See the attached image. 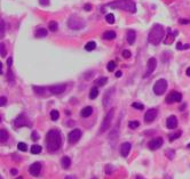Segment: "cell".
I'll return each instance as SVG.
<instances>
[{"label": "cell", "mask_w": 190, "mask_h": 179, "mask_svg": "<svg viewBox=\"0 0 190 179\" xmlns=\"http://www.w3.org/2000/svg\"><path fill=\"white\" fill-rule=\"evenodd\" d=\"M106 21L108 22L109 24H113L115 23V16H113V14L106 15Z\"/></svg>", "instance_id": "obj_31"}, {"label": "cell", "mask_w": 190, "mask_h": 179, "mask_svg": "<svg viewBox=\"0 0 190 179\" xmlns=\"http://www.w3.org/2000/svg\"><path fill=\"white\" fill-rule=\"evenodd\" d=\"M92 113H93V109H92L91 106H87V107H85V109H82V110L80 115H82V118H88V116L92 115Z\"/></svg>", "instance_id": "obj_20"}, {"label": "cell", "mask_w": 190, "mask_h": 179, "mask_svg": "<svg viewBox=\"0 0 190 179\" xmlns=\"http://www.w3.org/2000/svg\"><path fill=\"white\" fill-rule=\"evenodd\" d=\"M157 114H158L157 109H150V110L147 111L146 114H144V121H146V123H151L156 119Z\"/></svg>", "instance_id": "obj_13"}, {"label": "cell", "mask_w": 190, "mask_h": 179, "mask_svg": "<svg viewBox=\"0 0 190 179\" xmlns=\"http://www.w3.org/2000/svg\"><path fill=\"white\" fill-rule=\"evenodd\" d=\"M174 154H175V152L174 151H171V150L166 151V155L168 156V159H173V157H174Z\"/></svg>", "instance_id": "obj_40"}, {"label": "cell", "mask_w": 190, "mask_h": 179, "mask_svg": "<svg viewBox=\"0 0 190 179\" xmlns=\"http://www.w3.org/2000/svg\"><path fill=\"white\" fill-rule=\"evenodd\" d=\"M0 50H1V57H6V47L4 42L0 43Z\"/></svg>", "instance_id": "obj_36"}, {"label": "cell", "mask_w": 190, "mask_h": 179, "mask_svg": "<svg viewBox=\"0 0 190 179\" xmlns=\"http://www.w3.org/2000/svg\"><path fill=\"white\" fill-rule=\"evenodd\" d=\"M6 103H7V99H6V97H0V106H5L6 105Z\"/></svg>", "instance_id": "obj_43"}, {"label": "cell", "mask_w": 190, "mask_h": 179, "mask_svg": "<svg viewBox=\"0 0 190 179\" xmlns=\"http://www.w3.org/2000/svg\"><path fill=\"white\" fill-rule=\"evenodd\" d=\"M7 65H8V69H9L11 65H12V57H9V59L7 61Z\"/></svg>", "instance_id": "obj_49"}, {"label": "cell", "mask_w": 190, "mask_h": 179, "mask_svg": "<svg viewBox=\"0 0 190 179\" xmlns=\"http://www.w3.org/2000/svg\"><path fill=\"white\" fill-rule=\"evenodd\" d=\"M166 89H167V82H166L165 79H159L153 84V93L156 95H158V96L163 95Z\"/></svg>", "instance_id": "obj_6"}, {"label": "cell", "mask_w": 190, "mask_h": 179, "mask_svg": "<svg viewBox=\"0 0 190 179\" xmlns=\"http://www.w3.org/2000/svg\"><path fill=\"white\" fill-rule=\"evenodd\" d=\"M97 96H99V89L96 87H93L91 89V91H89V98L91 99H95Z\"/></svg>", "instance_id": "obj_27"}, {"label": "cell", "mask_w": 190, "mask_h": 179, "mask_svg": "<svg viewBox=\"0 0 190 179\" xmlns=\"http://www.w3.org/2000/svg\"><path fill=\"white\" fill-rule=\"evenodd\" d=\"M7 139H8V132L5 129H1L0 130V141L1 143H6Z\"/></svg>", "instance_id": "obj_24"}, {"label": "cell", "mask_w": 190, "mask_h": 179, "mask_svg": "<svg viewBox=\"0 0 190 179\" xmlns=\"http://www.w3.org/2000/svg\"><path fill=\"white\" fill-rule=\"evenodd\" d=\"M113 115H115V109H111V110L107 113V115L104 116V119H103V121H102L101 128H100V132H101V134L104 132V131H107L109 128H110L111 122H112V119H113Z\"/></svg>", "instance_id": "obj_5"}, {"label": "cell", "mask_w": 190, "mask_h": 179, "mask_svg": "<svg viewBox=\"0 0 190 179\" xmlns=\"http://www.w3.org/2000/svg\"><path fill=\"white\" fill-rule=\"evenodd\" d=\"M12 173H13V175H16V173H17V170L13 169V170H12Z\"/></svg>", "instance_id": "obj_52"}, {"label": "cell", "mask_w": 190, "mask_h": 179, "mask_svg": "<svg viewBox=\"0 0 190 179\" xmlns=\"http://www.w3.org/2000/svg\"><path fill=\"white\" fill-rule=\"evenodd\" d=\"M182 99V95L179 91H171L168 94V96L166 98V103L167 104H173V103H179Z\"/></svg>", "instance_id": "obj_9"}, {"label": "cell", "mask_w": 190, "mask_h": 179, "mask_svg": "<svg viewBox=\"0 0 190 179\" xmlns=\"http://www.w3.org/2000/svg\"><path fill=\"white\" fill-rule=\"evenodd\" d=\"M126 38H127V42L129 43V45H133L134 42H135V39H136V33L134 30H129V31H127V36H126Z\"/></svg>", "instance_id": "obj_19"}, {"label": "cell", "mask_w": 190, "mask_h": 179, "mask_svg": "<svg viewBox=\"0 0 190 179\" xmlns=\"http://www.w3.org/2000/svg\"><path fill=\"white\" fill-rule=\"evenodd\" d=\"M5 37V21L1 20V34H0V38H4Z\"/></svg>", "instance_id": "obj_39"}, {"label": "cell", "mask_w": 190, "mask_h": 179, "mask_svg": "<svg viewBox=\"0 0 190 179\" xmlns=\"http://www.w3.org/2000/svg\"><path fill=\"white\" fill-rule=\"evenodd\" d=\"M95 48H96V43L94 41H89L85 45V49L87 52H92V50H94Z\"/></svg>", "instance_id": "obj_26"}, {"label": "cell", "mask_w": 190, "mask_h": 179, "mask_svg": "<svg viewBox=\"0 0 190 179\" xmlns=\"http://www.w3.org/2000/svg\"><path fill=\"white\" fill-rule=\"evenodd\" d=\"M17 179H23V178H22V177H18V178H17Z\"/></svg>", "instance_id": "obj_55"}, {"label": "cell", "mask_w": 190, "mask_h": 179, "mask_svg": "<svg viewBox=\"0 0 190 179\" xmlns=\"http://www.w3.org/2000/svg\"><path fill=\"white\" fill-rule=\"evenodd\" d=\"M48 34V31L46 30V29H38L37 31H36V37L37 38H44V37H46Z\"/></svg>", "instance_id": "obj_23"}, {"label": "cell", "mask_w": 190, "mask_h": 179, "mask_svg": "<svg viewBox=\"0 0 190 179\" xmlns=\"http://www.w3.org/2000/svg\"><path fill=\"white\" fill-rule=\"evenodd\" d=\"M177 34V32L175 33H172L171 32V30H168V34H167V37H166V39H165V43H167V45H170V43H172L173 41V39H174V36Z\"/></svg>", "instance_id": "obj_25"}, {"label": "cell", "mask_w": 190, "mask_h": 179, "mask_svg": "<svg viewBox=\"0 0 190 179\" xmlns=\"http://www.w3.org/2000/svg\"><path fill=\"white\" fill-rule=\"evenodd\" d=\"M7 75H8V80H11V82H14V77H13V73H12L11 70H8Z\"/></svg>", "instance_id": "obj_44"}, {"label": "cell", "mask_w": 190, "mask_h": 179, "mask_svg": "<svg viewBox=\"0 0 190 179\" xmlns=\"http://www.w3.org/2000/svg\"><path fill=\"white\" fill-rule=\"evenodd\" d=\"M33 91L37 94V95H39V96H42V97H46V96H49V95H52V93H51V88L49 87H40V86H33Z\"/></svg>", "instance_id": "obj_8"}, {"label": "cell", "mask_w": 190, "mask_h": 179, "mask_svg": "<svg viewBox=\"0 0 190 179\" xmlns=\"http://www.w3.org/2000/svg\"><path fill=\"white\" fill-rule=\"evenodd\" d=\"M17 148H18L20 151L25 152L27 150V146L25 143H18V144H17Z\"/></svg>", "instance_id": "obj_34"}, {"label": "cell", "mask_w": 190, "mask_h": 179, "mask_svg": "<svg viewBox=\"0 0 190 179\" xmlns=\"http://www.w3.org/2000/svg\"><path fill=\"white\" fill-rule=\"evenodd\" d=\"M40 152H41L40 145H32L31 146V153L32 154H39Z\"/></svg>", "instance_id": "obj_29"}, {"label": "cell", "mask_w": 190, "mask_h": 179, "mask_svg": "<svg viewBox=\"0 0 190 179\" xmlns=\"http://www.w3.org/2000/svg\"><path fill=\"white\" fill-rule=\"evenodd\" d=\"M14 124H15L16 128H21V127H27V125H30V122H29V120H27L24 115H18L15 119Z\"/></svg>", "instance_id": "obj_15"}, {"label": "cell", "mask_w": 190, "mask_h": 179, "mask_svg": "<svg viewBox=\"0 0 190 179\" xmlns=\"http://www.w3.org/2000/svg\"><path fill=\"white\" fill-rule=\"evenodd\" d=\"M162 145H163V138L156 137V138H153V139L150 140L148 146H149V148L151 150V151H156V150L160 148Z\"/></svg>", "instance_id": "obj_12"}, {"label": "cell", "mask_w": 190, "mask_h": 179, "mask_svg": "<svg viewBox=\"0 0 190 179\" xmlns=\"http://www.w3.org/2000/svg\"><path fill=\"white\" fill-rule=\"evenodd\" d=\"M131 147H132V145L129 143H122V146H120V154L124 157L128 156V154L131 152Z\"/></svg>", "instance_id": "obj_17"}, {"label": "cell", "mask_w": 190, "mask_h": 179, "mask_svg": "<svg viewBox=\"0 0 190 179\" xmlns=\"http://www.w3.org/2000/svg\"><path fill=\"white\" fill-rule=\"evenodd\" d=\"M84 9H85L86 12H89V10H92V5H89V3H86V5L84 6Z\"/></svg>", "instance_id": "obj_45"}, {"label": "cell", "mask_w": 190, "mask_h": 179, "mask_svg": "<svg viewBox=\"0 0 190 179\" xmlns=\"http://www.w3.org/2000/svg\"><path fill=\"white\" fill-rule=\"evenodd\" d=\"M180 136H181V132H180V131H177V134H174V135H171V136H170V141L175 140V139H177V138H179Z\"/></svg>", "instance_id": "obj_38"}, {"label": "cell", "mask_w": 190, "mask_h": 179, "mask_svg": "<svg viewBox=\"0 0 190 179\" xmlns=\"http://www.w3.org/2000/svg\"><path fill=\"white\" fill-rule=\"evenodd\" d=\"M116 77H117V78H120V77H122V72H120V71H118V72L116 73Z\"/></svg>", "instance_id": "obj_50"}, {"label": "cell", "mask_w": 190, "mask_h": 179, "mask_svg": "<svg viewBox=\"0 0 190 179\" xmlns=\"http://www.w3.org/2000/svg\"><path fill=\"white\" fill-rule=\"evenodd\" d=\"M39 2L42 6H48L49 5V0H39Z\"/></svg>", "instance_id": "obj_46"}, {"label": "cell", "mask_w": 190, "mask_h": 179, "mask_svg": "<svg viewBox=\"0 0 190 179\" xmlns=\"http://www.w3.org/2000/svg\"><path fill=\"white\" fill-rule=\"evenodd\" d=\"M82 138V130L80 129H73L72 131H70L68 136V140L70 144H76L79 141V139Z\"/></svg>", "instance_id": "obj_7"}, {"label": "cell", "mask_w": 190, "mask_h": 179, "mask_svg": "<svg viewBox=\"0 0 190 179\" xmlns=\"http://www.w3.org/2000/svg\"><path fill=\"white\" fill-rule=\"evenodd\" d=\"M61 164H62V168H63V169H69V168H70V164H71V160H70V157H68V156L62 157V160H61Z\"/></svg>", "instance_id": "obj_22"}, {"label": "cell", "mask_w": 190, "mask_h": 179, "mask_svg": "<svg viewBox=\"0 0 190 179\" xmlns=\"http://www.w3.org/2000/svg\"><path fill=\"white\" fill-rule=\"evenodd\" d=\"M139 125H140V122H139V121H131V122L128 123V127H129L131 129H136Z\"/></svg>", "instance_id": "obj_35"}, {"label": "cell", "mask_w": 190, "mask_h": 179, "mask_svg": "<svg viewBox=\"0 0 190 179\" xmlns=\"http://www.w3.org/2000/svg\"><path fill=\"white\" fill-rule=\"evenodd\" d=\"M187 75H189L190 77V68L189 69H187Z\"/></svg>", "instance_id": "obj_53"}, {"label": "cell", "mask_w": 190, "mask_h": 179, "mask_svg": "<svg viewBox=\"0 0 190 179\" xmlns=\"http://www.w3.org/2000/svg\"><path fill=\"white\" fill-rule=\"evenodd\" d=\"M31 138H32V140H34V141L38 140V139H39V135H38V132H37V131H33L32 135H31Z\"/></svg>", "instance_id": "obj_41"}, {"label": "cell", "mask_w": 190, "mask_h": 179, "mask_svg": "<svg viewBox=\"0 0 190 179\" xmlns=\"http://www.w3.org/2000/svg\"><path fill=\"white\" fill-rule=\"evenodd\" d=\"M58 118H60V113H58V111L53 110L52 112H51V119H52L53 121L58 120Z\"/></svg>", "instance_id": "obj_30"}, {"label": "cell", "mask_w": 190, "mask_h": 179, "mask_svg": "<svg viewBox=\"0 0 190 179\" xmlns=\"http://www.w3.org/2000/svg\"><path fill=\"white\" fill-rule=\"evenodd\" d=\"M110 8L115 9H122L129 13H135L136 12V5L133 0H116L113 2H110L107 5Z\"/></svg>", "instance_id": "obj_3"}, {"label": "cell", "mask_w": 190, "mask_h": 179, "mask_svg": "<svg viewBox=\"0 0 190 179\" xmlns=\"http://www.w3.org/2000/svg\"><path fill=\"white\" fill-rule=\"evenodd\" d=\"M57 29H58V25H57V23H56L55 21H52V22H49V30H51L52 32H55V31H57Z\"/></svg>", "instance_id": "obj_32"}, {"label": "cell", "mask_w": 190, "mask_h": 179, "mask_svg": "<svg viewBox=\"0 0 190 179\" xmlns=\"http://www.w3.org/2000/svg\"><path fill=\"white\" fill-rule=\"evenodd\" d=\"M107 69H108L109 72H112L113 70L116 69V63L113 62V61H111V62H109L108 65H107Z\"/></svg>", "instance_id": "obj_33"}, {"label": "cell", "mask_w": 190, "mask_h": 179, "mask_svg": "<svg viewBox=\"0 0 190 179\" xmlns=\"http://www.w3.org/2000/svg\"><path fill=\"white\" fill-rule=\"evenodd\" d=\"M51 93L52 95H61L67 89V84L65 83H60V84H54V86H51Z\"/></svg>", "instance_id": "obj_10"}, {"label": "cell", "mask_w": 190, "mask_h": 179, "mask_svg": "<svg viewBox=\"0 0 190 179\" xmlns=\"http://www.w3.org/2000/svg\"><path fill=\"white\" fill-rule=\"evenodd\" d=\"M132 106H133L134 109H137V110H143V109H144V106H143L141 103H137V102L133 103V104H132Z\"/></svg>", "instance_id": "obj_37"}, {"label": "cell", "mask_w": 190, "mask_h": 179, "mask_svg": "<svg viewBox=\"0 0 190 179\" xmlns=\"http://www.w3.org/2000/svg\"><path fill=\"white\" fill-rule=\"evenodd\" d=\"M189 47H190L189 45H184V46H183V49H188Z\"/></svg>", "instance_id": "obj_51"}, {"label": "cell", "mask_w": 190, "mask_h": 179, "mask_svg": "<svg viewBox=\"0 0 190 179\" xmlns=\"http://www.w3.org/2000/svg\"><path fill=\"white\" fill-rule=\"evenodd\" d=\"M166 125H167V128H168V129H175V128L177 127V116L171 115V116L167 119V121H166Z\"/></svg>", "instance_id": "obj_18"}, {"label": "cell", "mask_w": 190, "mask_h": 179, "mask_svg": "<svg viewBox=\"0 0 190 179\" xmlns=\"http://www.w3.org/2000/svg\"><path fill=\"white\" fill-rule=\"evenodd\" d=\"M177 49H179V50H181V49H183V46H182V43H181V42H177Z\"/></svg>", "instance_id": "obj_48"}, {"label": "cell", "mask_w": 190, "mask_h": 179, "mask_svg": "<svg viewBox=\"0 0 190 179\" xmlns=\"http://www.w3.org/2000/svg\"><path fill=\"white\" fill-rule=\"evenodd\" d=\"M46 146L48 152H57L62 146L61 134L57 129H52L46 135Z\"/></svg>", "instance_id": "obj_1"}, {"label": "cell", "mask_w": 190, "mask_h": 179, "mask_svg": "<svg viewBox=\"0 0 190 179\" xmlns=\"http://www.w3.org/2000/svg\"><path fill=\"white\" fill-rule=\"evenodd\" d=\"M29 171H30V173H31L33 177L39 176V173H40V171H41V164L39 162H34L33 164H31Z\"/></svg>", "instance_id": "obj_16"}, {"label": "cell", "mask_w": 190, "mask_h": 179, "mask_svg": "<svg viewBox=\"0 0 190 179\" xmlns=\"http://www.w3.org/2000/svg\"><path fill=\"white\" fill-rule=\"evenodd\" d=\"M68 26L70 29H72V30H80V29H82L85 26V22H84V20H82L79 16L73 15V16H71L69 18Z\"/></svg>", "instance_id": "obj_4"}, {"label": "cell", "mask_w": 190, "mask_h": 179, "mask_svg": "<svg viewBox=\"0 0 190 179\" xmlns=\"http://www.w3.org/2000/svg\"><path fill=\"white\" fill-rule=\"evenodd\" d=\"M113 93H115V88H110L106 91L104 97H103V106L104 107H108L109 104L112 102V98H113Z\"/></svg>", "instance_id": "obj_14"}, {"label": "cell", "mask_w": 190, "mask_h": 179, "mask_svg": "<svg viewBox=\"0 0 190 179\" xmlns=\"http://www.w3.org/2000/svg\"><path fill=\"white\" fill-rule=\"evenodd\" d=\"M164 34H165V30L160 24H155L152 29L150 30L149 32V37H148V41L151 45H159L164 38Z\"/></svg>", "instance_id": "obj_2"}, {"label": "cell", "mask_w": 190, "mask_h": 179, "mask_svg": "<svg viewBox=\"0 0 190 179\" xmlns=\"http://www.w3.org/2000/svg\"><path fill=\"white\" fill-rule=\"evenodd\" d=\"M179 23H180V24H190V21H188V20H182V18H181V20L179 21Z\"/></svg>", "instance_id": "obj_47"}, {"label": "cell", "mask_w": 190, "mask_h": 179, "mask_svg": "<svg viewBox=\"0 0 190 179\" xmlns=\"http://www.w3.org/2000/svg\"><path fill=\"white\" fill-rule=\"evenodd\" d=\"M122 57L124 58H129L131 57V52L129 50H124L122 52Z\"/></svg>", "instance_id": "obj_42"}, {"label": "cell", "mask_w": 190, "mask_h": 179, "mask_svg": "<svg viewBox=\"0 0 190 179\" xmlns=\"http://www.w3.org/2000/svg\"><path fill=\"white\" fill-rule=\"evenodd\" d=\"M107 82H108V79H107V78H99V79L95 81V84H96L97 87H102V86H104Z\"/></svg>", "instance_id": "obj_28"}, {"label": "cell", "mask_w": 190, "mask_h": 179, "mask_svg": "<svg viewBox=\"0 0 190 179\" xmlns=\"http://www.w3.org/2000/svg\"><path fill=\"white\" fill-rule=\"evenodd\" d=\"M115 38H116L115 31H106V32L103 33V39H106V40H112V39H115Z\"/></svg>", "instance_id": "obj_21"}, {"label": "cell", "mask_w": 190, "mask_h": 179, "mask_svg": "<svg viewBox=\"0 0 190 179\" xmlns=\"http://www.w3.org/2000/svg\"><path fill=\"white\" fill-rule=\"evenodd\" d=\"M156 66H157V61H156V58H153V57L149 58L148 64H147V71H146V73H144L143 77H144V78L149 77L150 74L156 70Z\"/></svg>", "instance_id": "obj_11"}, {"label": "cell", "mask_w": 190, "mask_h": 179, "mask_svg": "<svg viewBox=\"0 0 190 179\" xmlns=\"http://www.w3.org/2000/svg\"><path fill=\"white\" fill-rule=\"evenodd\" d=\"M188 148H190V144H188Z\"/></svg>", "instance_id": "obj_54"}]
</instances>
